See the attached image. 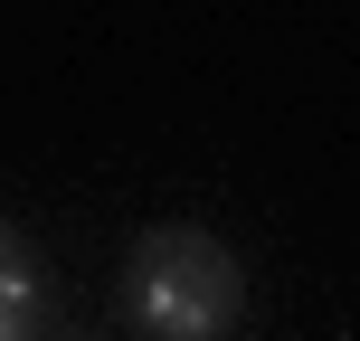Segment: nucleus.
Returning a JSON list of instances; mask_svg holds the SVG:
<instances>
[{"instance_id":"f257e3e1","label":"nucleus","mask_w":360,"mask_h":341,"mask_svg":"<svg viewBox=\"0 0 360 341\" xmlns=\"http://www.w3.org/2000/svg\"><path fill=\"white\" fill-rule=\"evenodd\" d=\"M124 304H133V332L143 341H228L247 285H237V256L209 228H152L133 247Z\"/></svg>"},{"instance_id":"f03ea898","label":"nucleus","mask_w":360,"mask_h":341,"mask_svg":"<svg viewBox=\"0 0 360 341\" xmlns=\"http://www.w3.org/2000/svg\"><path fill=\"white\" fill-rule=\"evenodd\" d=\"M38 332H48V266L0 218V341H38Z\"/></svg>"}]
</instances>
